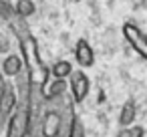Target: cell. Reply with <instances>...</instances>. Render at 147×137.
I'll return each instance as SVG.
<instances>
[{"label": "cell", "instance_id": "cell-1", "mask_svg": "<svg viewBox=\"0 0 147 137\" xmlns=\"http://www.w3.org/2000/svg\"><path fill=\"white\" fill-rule=\"evenodd\" d=\"M20 43V59H22V69H26V79L30 85L40 87L49 77V67H45L40 53H38V43L32 34H26L22 38H18Z\"/></svg>", "mask_w": 147, "mask_h": 137}, {"label": "cell", "instance_id": "cell-2", "mask_svg": "<svg viewBox=\"0 0 147 137\" xmlns=\"http://www.w3.org/2000/svg\"><path fill=\"white\" fill-rule=\"evenodd\" d=\"M123 36H125L127 43L133 47V51H135L141 59L147 61V36H145V32H143L137 24L125 22V24H123Z\"/></svg>", "mask_w": 147, "mask_h": 137}, {"label": "cell", "instance_id": "cell-3", "mask_svg": "<svg viewBox=\"0 0 147 137\" xmlns=\"http://www.w3.org/2000/svg\"><path fill=\"white\" fill-rule=\"evenodd\" d=\"M69 77H71V79H69L67 85L71 87L73 103H83V101L87 99V95H89V87H91L89 77H87L83 71H73Z\"/></svg>", "mask_w": 147, "mask_h": 137}, {"label": "cell", "instance_id": "cell-4", "mask_svg": "<svg viewBox=\"0 0 147 137\" xmlns=\"http://www.w3.org/2000/svg\"><path fill=\"white\" fill-rule=\"evenodd\" d=\"M67 89H69V85H67V81L65 79H47L40 87H38V95L42 97V99H55V97H61V95H65L67 93Z\"/></svg>", "mask_w": 147, "mask_h": 137}, {"label": "cell", "instance_id": "cell-5", "mask_svg": "<svg viewBox=\"0 0 147 137\" xmlns=\"http://www.w3.org/2000/svg\"><path fill=\"white\" fill-rule=\"evenodd\" d=\"M75 59H77V63H79L81 67H85V69L95 65V53H93L91 45H89L85 38H81V40L77 43V47H75Z\"/></svg>", "mask_w": 147, "mask_h": 137}, {"label": "cell", "instance_id": "cell-6", "mask_svg": "<svg viewBox=\"0 0 147 137\" xmlns=\"http://www.w3.org/2000/svg\"><path fill=\"white\" fill-rule=\"evenodd\" d=\"M16 101H18V97H16V91L6 83V87H4V93H2V97H0V115H10L12 111H14V107H16Z\"/></svg>", "mask_w": 147, "mask_h": 137}, {"label": "cell", "instance_id": "cell-7", "mask_svg": "<svg viewBox=\"0 0 147 137\" xmlns=\"http://www.w3.org/2000/svg\"><path fill=\"white\" fill-rule=\"evenodd\" d=\"M18 73H22V59L20 55H8L2 63V75L6 77H16Z\"/></svg>", "mask_w": 147, "mask_h": 137}, {"label": "cell", "instance_id": "cell-8", "mask_svg": "<svg viewBox=\"0 0 147 137\" xmlns=\"http://www.w3.org/2000/svg\"><path fill=\"white\" fill-rule=\"evenodd\" d=\"M133 121H135V103H133V101H127V103L121 107L119 125H121V127H131Z\"/></svg>", "mask_w": 147, "mask_h": 137}, {"label": "cell", "instance_id": "cell-9", "mask_svg": "<svg viewBox=\"0 0 147 137\" xmlns=\"http://www.w3.org/2000/svg\"><path fill=\"white\" fill-rule=\"evenodd\" d=\"M49 73L55 77V79H67L71 73H73V67L69 61H57L53 65V69H49Z\"/></svg>", "mask_w": 147, "mask_h": 137}, {"label": "cell", "instance_id": "cell-10", "mask_svg": "<svg viewBox=\"0 0 147 137\" xmlns=\"http://www.w3.org/2000/svg\"><path fill=\"white\" fill-rule=\"evenodd\" d=\"M34 10H36V4L32 2V0H18L16 6H14V12L20 18H28L30 14H34Z\"/></svg>", "mask_w": 147, "mask_h": 137}, {"label": "cell", "instance_id": "cell-11", "mask_svg": "<svg viewBox=\"0 0 147 137\" xmlns=\"http://www.w3.org/2000/svg\"><path fill=\"white\" fill-rule=\"evenodd\" d=\"M145 135V129L143 127H123L117 137H143Z\"/></svg>", "mask_w": 147, "mask_h": 137}, {"label": "cell", "instance_id": "cell-12", "mask_svg": "<svg viewBox=\"0 0 147 137\" xmlns=\"http://www.w3.org/2000/svg\"><path fill=\"white\" fill-rule=\"evenodd\" d=\"M69 137H85V135H83V129H81L79 119H75V123H73V129H71V135H69Z\"/></svg>", "mask_w": 147, "mask_h": 137}, {"label": "cell", "instance_id": "cell-13", "mask_svg": "<svg viewBox=\"0 0 147 137\" xmlns=\"http://www.w3.org/2000/svg\"><path fill=\"white\" fill-rule=\"evenodd\" d=\"M4 87H6V81H4V75L0 73V97H2V93H4Z\"/></svg>", "mask_w": 147, "mask_h": 137}, {"label": "cell", "instance_id": "cell-14", "mask_svg": "<svg viewBox=\"0 0 147 137\" xmlns=\"http://www.w3.org/2000/svg\"><path fill=\"white\" fill-rule=\"evenodd\" d=\"M10 47H8V40H0V53H6Z\"/></svg>", "mask_w": 147, "mask_h": 137}, {"label": "cell", "instance_id": "cell-15", "mask_svg": "<svg viewBox=\"0 0 147 137\" xmlns=\"http://www.w3.org/2000/svg\"><path fill=\"white\" fill-rule=\"evenodd\" d=\"M73 2H79V0H73Z\"/></svg>", "mask_w": 147, "mask_h": 137}, {"label": "cell", "instance_id": "cell-16", "mask_svg": "<svg viewBox=\"0 0 147 137\" xmlns=\"http://www.w3.org/2000/svg\"><path fill=\"white\" fill-rule=\"evenodd\" d=\"M32 2H36V0H32Z\"/></svg>", "mask_w": 147, "mask_h": 137}]
</instances>
